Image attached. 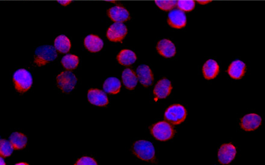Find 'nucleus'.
Wrapping results in <instances>:
<instances>
[{"label": "nucleus", "mask_w": 265, "mask_h": 165, "mask_svg": "<svg viewBox=\"0 0 265 165\" xmlns=\"http://www.w3.org/2000/svg\"><path fill=\"white\" fill-rule=\"evenodd\" d=\"M132 151L134 156L141 161L154 162L156 161V150L153 144L146 140H138L132 144Z\"/></svg>", "instance_id": "nucleus-1"}, {"label": "nucleus", "mask_w": 265, "mask_h": 165, "mask_svg": "<svg viewBox=\"0 0 265 165\" xmlns=\"http://www.w3.org/2000/svg\"><path fill=\"white\" fill-rule=\"evenodd\" d=\"M57 57L56 48L51 45H42L37 47L34 56V64L39 67L44 66L53 61Z\"/></svg>", "instance_id": "nucleus-2"}, {"label": "nucleus", "mask_w": 265, "mask_h": 165, "mask_svg": "<svg viewBox=\"0 0 265 165\" xmlns=\"http://www.w3.org/2000/svg\"><path fill=\"white\" fill-rule=\"evenodd\" d=\"M15 88L17 91L24 93L31 88L33 85V77L27 70L20 69L15 72L13 76Z\"/></svg>", "instance_id": "nucleus-3"}, {"label": "nucleus", "mask_w": 265, "mask_h": 165, "mask_svg": "<svg viewBox=\"0 0 265 165\" xmlns=\"http://www.w3.org/2000/svg\"><path fill=\"white\" fill-rule=\"evenodd\" d=\"M151 134L158 141H166L173 137L175 132L171 124L166 121H162L152 126Z\"/></svg>", "instance_id": "nucleus-4"}, {"label": "nucleus", "mask_w": 265, "mask_h": 165, "mask_svg": "<svg viewBox=\"0 0 265 165\" xmlns=\"http://www.w3.org/2000/svg\"><path fill=\"white\" fill-rule=\"evenodd\" d=\"M186 117V109L181 104L172 105L167 107L164 115L165 120L173 125L181 124L185 121Z\"/></svg>", "instance_id": "nucleus-5"}, {"label": "nucleus", "mask_w": 265, "mask_h": 165, "mask_svg": "<svg viewBox=\"0 0 265 165\" xmlns=\"http://www.w3.org/2000/svg\"><path fill=\"white\" fill-rule=\"evenodd\" d=\"M57 84L59 89L64 92H70L75 89L77 78L72 72L65 71L61 72L57 77Z\"/></svg>", "instance_id": "nucleus-6"}, {"label": "nucleus", "mask_w": 265, "mask_h": 165, "mask_svg": "<svg viewBox=\"0 0 265 165\" xmlns=\"http://www.w3.org/2000/svg\"><path fill=\"white\" fill-rule=\"evenodd\" d=\"M128 32L126 25L121 22H116L107 30L106 36L110 41L121 42Z\"/></svg>", "instance_id": "nucleus-7"}, {"label": "nucleus", "mask_w": 265, "mask_h": 165, "mask_svg": "<svg viewBox=\"0 0 265 165\" xmlns=\"http://www.w3.org/2000/svg\"><path fill=\"white\" fill-rule=\"evenodd\" d=\"M237 150L236 147L231 143L222 144L217 152V160L222 165H229L234 161Z\"/></svg>", "instance_id": "nucleus-8"}, {"label": "nucleus", "mask_w": 265, "mask_h": 165, "mask_svg": "<svg viewBox=\"0 0 265 165\" xmlns=\"http://www.w3.org/2000/svg\"><path fill=\"white\" fill-rule=\"evenodd\" d=\"M167 24L174 29H182L186 27L187 16L184 12L179 9L170 11L167 18Z\"/></svg>", "instance_id": "nucleus-9"}, {"label": "nucleus", "mask_w": 265, "mask_h": 165, "mask_svg": "<svg viewBox=\"0 0 265 165\" xmlns=\"http://www.w3.org/2000/svg\"><path fill=\"white\" fill-rule=\"evenodd\" d=\"M262 119L259 115L254 113L248 114L242 117L240 122V126L245 131H256L262 124Z\"/></svg>", "instance_id": "nucleus-10"}, {"label": "nucleus", "mask_w": 265, "mask_h": 165, "mask_svg": "<svg viewBox=\"0 0 265 165\" xmlns=\"http://www.w3.org/2000/svg\"><path fill=\"white\" fill-rule=\"evenodd\" d=\"M87 99L90 104L99 107L106 106L109 103L108 97L105 92L97 89L89 90Z\"/></svg>", "instance_id": "nucleus-11"}, {"label": "nucleus", "mask_w": 265, "mask_h": 165, "mask_svg": "<svg viewBox=\"0 0 265 165\" xmlns=\"http://www.w3.org/2000/svg\"><path fill=\"white\" fill-rule=\"evenodd\" d=\"M156 49L159 54L166 59H171L176 56V47L174 44L169 39L161 40L157 44Z\"/></svg>", "instance_id": "nucleus-12"}, {"label": "nucleus", "mask_w": 265, "mask_h": 165, "mask_svg": "<svg viewBox=\"0 0 265 165\" xmlns=\"http://www.w3.org/2000/svg\"><path fill=\"white\" fill-rule=\"evenodd\" d=\"M107 14L112 21L115 22L123 23V22L128 21L131 17V14H130L128 10L123 6H119V5L110 8Z\"/></svg>", "instance_id": "nucleus-13"}, {"label": "nucleus", "mask_w": 265, "mask_h": 165, "mask_svg": "<svg viewBox=\"0 0 265 165\" xmlns=\"http://www.w3.org/2000/svg\"><path fill=\"white\" fill-rule=\"evenodd\" d=\"M136 75L139 82L145 87H149L154 81L153 74L147 65H140L136 70Z\"/></svg>", "instance_id": "nucleus-14"}, {"label": "nucleus", "mask_w": 265, "mask_h": 165, "mask_svg": "<svg viewBox=\"0 0 265 165\" xmlns=\"http://www.w3.org/2000/svg\"><path fill=\"white\" fill-rule=\"evenodd\" d=\"M172 90L171 82L166 78L160 80L154 87L153 94L157 98L166 99L171 94Z\"/></svg>", "instance_id": "nucleus-15"}, {"label": "nucleus", "mask_w": 265, "mask_h": 165, "mask_svg": "<svg viewBox=\"0 0 265 165\" xmlns=\"http://www.w3.org/2000/svg\"><path fill=\"white\" fill-rule=\"evenodd\" d=\"M104 42L97 35L89 34L85 37L84 45L87 51L92 53H97L102 49L104 46Z\"/></svg>", "instance_id": "nucleus-16"}, {"label": "nucleus", "mask_w": 265, "mask_h": 165, "mask_svg": "<svg viewBox=\"0 0 265 165\" xmlns=\"http://www.w3.org/2000/svg\"><path fill=\"white\" fill-rule=\"evenodd\" d=\"M246 72V64L241 60H235L230 65L228 71L229 76L234 79H240L244 76Z\"/></svg>", "instance_id": "nucleus-17"}, {"label": "nucleus", "mask_w": 265, "mask_h": 165, "mask_svg": "<svg viewBox=\"0 0 265 165\" xmlns=\"http://www.w3.org/2000/svg\"><path fill=\"white\" fill-rule=\"evenodd\" d=\"M219 72V66L218 63L214 60H207L202 67V74L204 77L207 80H211L215 78Z\"/></svg>", "instance_id": "nucleus-18"}, {"label": "nucleus", "mask_w": 265, "mask_h": 165, "mask_svg": "<svg viewBox=\"0 0 265 165\" xmlns=\"http://www.w3.org/2000/svg\"><path fill=\"white\" fill-rule=\"evenodd\" d=\"M121 77L124 86L127 89L132 90L136 87L138 79L136 74L132 69L127 68L124 70Z\"/></svg>", "instance_id": "nucleus-19"}, {"label": "nucleus", "mask_w": 265, "mask_h": 165, "mask_svg": "<svg viewBox=\"0 0 265 165\" xmlns=\"http://www.w3.org/2000/svg\"><path fill=\"white\" fill-rule=\"evenodd\" d=\"M136 54L132 50L124 49L120 51L117 56V60L120 64L124 66H131L136 61Z\"/></svg>", "instance_id": "nucleus-20"}, {"label": "nucleus", "mask_w": 265, "mask_h": 165, "mask_svg": "<svg viewBox=\"0 0 265 165\" xmlns=\"http://www.w3.org/2000/svg\"><path fill=\"white\" fill-rule=\"evenodd\" d=\"M9 141L14 149L16 150L24 149L28 142L26 135L18 132L12 133L9 137Z\"/></svg>", "instance_id": "nucleus-21"}, {"label": "nucleus", "mask_w": 265, "mask_h": 165, "mask_svg": "<svg viewBox=\"0 0 265 165\" xmlns=\"http://www.w3.org/2000/svg\"><path fill=\"white\" fill-rule=\"evenodd\" d=\"M121 81L116 77H110L105 80L103 89L107 93L111 94H118L121 90Z\"/></svg>", "instance_id": "nucleus-22"}, {"label": "nucleus", "mask_w": 265, "mask_h": 165, "mask_svg": "<svg viewBox=\"0 0 265 165\" xmlns=\"http://www.w3.org/2000/svg\"><path fill=\"white\" fill-rule=\"evenodd\" d=\"M54 47L62 54L68 53L71 48V42L66 35H60L55 39Z\"/></svg>", "instance_id": "nucleus-23"}, {"label": "nucleus", "mask_w": 265, "mask_h": 165, "mask_svg": "<svg viewBox=\"0 0 265 165\" xmlns=\"http://www.w3.org/2000/svg\"><path fill=\"white\" fill-rule=\"evenodd\" d=\"M62 66L66 70L76 69L79 64V57L74 54H67L61 60Z\"/></svg>", "instance_id": "nucleus-24"}, {"label": "nucleus", "mask_w": 265, "mask_h": 165, "mask_svg": "<svg viewBox=\"0 0 265 165\" xmlns=\"http://www.w3.org/2000/svg\"><path fill=\"white\" fill-rule=\"evenodd\" d=\"M14 148L11 142L6 139H1L0 144V155L2 157L11 156L14 152Z\"/></svg>", "instance_id": "nucleus-25"}, {"label": "nucleus", "mask_w": 265, "mask_h": 165, "mask_svg": "<svg viewBox=\"0 0 265 165\" xmlns=\"http://www.w3.org/2000/svg\"><path fill=\"white\" fill-rule=\"evenodd\" d=\"M176 6L179 10L184 12H189L194 11L196 8V2L194 1H178Z\"/></svg>", "instance_id": "nucleus-26"}, {"label": "nucleus", "mask_w": 265, "mask_h": 165, "mask_svg": "<svg viewBox=\"0 0 265 165\" xmlns=\"http://www.w3.org/2000/svg\"><path fill=\"white\" fill-rule=\"evenodd\" d=\"M155 3L157 7L164 12L171 11L176 6V1H156Z\"/></svg>", "instance_id": "nucleus-27"}, {"label": "nucleus", "mask_w": 265, "mask_h": 165, "mask_svg": "<svg viewBox=\"0 0 265 165\" xmlns=\"http://www.w3.org/2000/svg\"><path fill=\"white\" fill-rule=\"evenodd\" d=\"M75 165H97V162L96 160L92 157L88 156H84L79 159L78 161L76 162Z\"/></svg>", "instance_id": "nucleus-28"}, {"label": "nucleus", "mask_w": 265, "mask_h": 165, "mask_svg": "<svg viewBox=\"0 0 265 165\" xmlns=\"http://www.w3.org/2000/svg\"><path fill=\"white\" fill-rule=\"evenodd\" d=\"M59 2L62 6H67L71 3V1H61Z\"/></svg>", "instance_id": "nucleus-29"}, {"label": "nucleus", "mask_w": 265, "mask_h": 165, "mask_svg": "<svg viewBox=\"0 0 265 165\" xmlns=\"http://www.w3.org/2000/svg\"><path fill=\"white\" fill-rule=\"evenodd\" d=\"M199 3L201 5H206L207 4L209 3L211 1H199Z\"/></svg>", "instance_id": "nucleus-30"}, {"label": "nucleus", "mask_w": 265, "mask_h": 165, "mask_svg": "<svg viewBox=\"0 0 265 165\" xmlns=\"http://www.w3.org/2000/svg\"><path fill=\"white\" fill-rule=\"evenodd\" d=\"M0 161H1V165H6V164H5V162L4 161V159L2 158V157H1V158H0Z\"/></svg>", "instance_id": "nucleus-31"}, {"label": "nucleus", "mask_w": 265, "mask_h": 165, "mask_svg": "<svg viewBox=\"0 0 265 165\" xmlns=\"http://www.w3.org/2000/svg\"><path fill=\"white\" fill-rule=\"evenodd\" d=\"M16 165H29L28 164H27V163H23V162H21V163H17V164H16Z\"/></svg>", "instance_id": "nucleus-32"}]
</instances>
